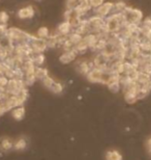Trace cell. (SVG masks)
<instances>
[{
    "label": "cell",
    "instance_id": "obj_1",
    "mask_svg": "<svg viewBox=\"0 0 151 160\" xmlns=\"http://www.w3.org/2000/svg\"><path fill=\"white\" fill-rule=\"evenodd\" d=\"M87 24L89 27V32L90 33H98L101 31L105 30V18L101 16L94 15L87 19Z\"/></svg>",
    "mask_w": 151,
    "mask_h": 160
},
{
    "label": "cell",
    "instance_id": "obj_2",
    "mask_svg": "<svg viewBox=\"0 0 151 160\" xmlns=\"http://www.w3.org/2000/svg\"><path fill=\"white\" fill-rule=\"evenodd\" d=\"M123 15L126 22H130V23H137L140 24L143 20V12L138 8H134L131 6H126L123 11Z\"/></svg>",
    "mask_w": 151,
    "mask_h": 160
},
{
    "label": "cell",
    "instance_id": "obj_3",
    "mask_svg": "<svg viewBox=\"0 0 151 160\" xmlns=\"http://www.w3.org/2000/svg\"><path fill=\"white\" fill-rule=\"evenodd\" d=\"M113 8L114 2H104L98 8H94L95 15L101 16L102 18H107L108 16L111 15V12H113Z\"/></svg>",
    "mask_w": 151,
    "mask_h": 160
},
{
    "label": "cell",
    "instance_id": "obj_4",
    "mask_svg": "<svg viewBox=\"0 0 151 160\" xmlns=\"http://www.w3.org/2000/svg\"><path fill=\"white\" fill-rule=\"evenodd\" d=\"M92 62L94 63L95 68H99V69L104 70V69H107L109 67V62H110V59H109V57H107L101 52H97Z\"/></svg>",
    "mask_w": 151,
    "mask_h": 160
},
{
    "label": "cell",
    "instance_id": "obj_5",
    "mask_svg": "<svg viewBox=\"0 0 151 160\" xmlns=\"http://www.w3.org/2000/svg\"><path fill=\"white\" fill-rule=\"evenodd\" d=\"M101 77H102V69L99 68H92L88 74L86 75V78L89 82L91 83H101Z\"/></svg>",
    "mask_w": 151,
    "mask_h": 160
},
{
    "label": "cell",
    "instance_id": "obj_6",
    "mask_svg": "<svg viewBox=\"0 0 151 160\" xmlns=\"http://www.w3.org/2000/svg\"><path fill=\"white\" fill-rule=\"evenodd\" d=\"M35 15V9L32 5H27L25 8H22L18 11L17 16L21 20H27V19L33 18Z\"/></svg>",
    "mask_w": 151,
    "mask_h": 160
},
{
    "label": "cell",
    "instance_id": "obj_7",
    "mask_svg": "<svg viewBox=\"0 0 151 160\" xmlns=\"http://www.w3.org/2000/svg\"><path fill=\"white\" fill-rule=\"evenodd\" d=\"M78 54L73 49L68 50V51H64V52L61 54L59 57V62L63 65H67V63H70L73 62H75Z\"/></svg>",
    "mask_w": 151,
    "mask_h": 160
},
{
    "label": "cell",
    "instance_id": "obj_8",
    "mask_svg": "<svg viewBox=\"0 0 151 160\" xmlns=\"http://www.w3.org/2000/svg\"><path fill=\"white\" fill-rule=\"evenodd\" d=\"M92 68H94V63L93 62H87V60H80L77 65V70L80 74L82 75H87L88 72L90 71Z\"/></svg>",
    "mask_w": 151,
    "mask_h": 160
},
{
    "label": "cell",
    "instance_id": "obj_9",
    "mask_svg": "<svg viewBox=\"0 0 151 160\" xmlns=\"http://www.w3.org/2000/svg\"><path fill=\"white\" fill-rule=\"evenodd\" d=\"M72 31H73V26H72V24H70V22L64 20L58 25L56 32H58L61 36H68Z\"/></svg>",
    "mask_w": 151,
    "mask_h": 160
},
{
    "label": "cell",
    "instance_id": "obj_10",
    "mask_svg": "<svg viewBox=\"0 0 151 160\" xmlns=\"http://www.w3.org/2000/svg\"><path fill=\"white\" fill-rule=\"evenodd\" d=\"M140 28L142 37H146L148 34L149 30L151 29V16H148L144 20H142V22L140 23Z\"/></svg>",
    "mask_w": 151,
    "mask_h": 160
},
{
    "label": "cell",
    "instance_id": "obj_11",
    "mask_svg": "<svg viewBox=\"0 0 151 160\" xmlns=\"http://www.w3.org/2000/svg\"><path fill=\"white\" fill-rule=\"evenodd\" d=\"M12 116L14 118L15 120L17 121H21L23 118L25 117V108L22 106H18V107H15L12 109Z\"/></svg>",
    "mask_w": 151,
    "mask_h": 160
},
{
    "label": "cell",
    "instance_id": "obj_12",
    "mask_svg": "<svg viewBox=\"0 0 151 160\" xmlns=\"http://www.w3.org/2000/svg\"><path fill=\"white\" fill-rule=\"evenodd\" d=\"M57 39H58V33L55 32L54 34H50L49 37L47 38L46 40V44L48 48H55L56 46H58V42H57Z\"/></svg>",
    "mask_w": 151,
    "mask_h": 160
},
{
    "label": "cell",
    "instance_id": "obj_13",
    "mask_svg": "<svg viewBox=\"0 0 151 160\" xmlns=\"http://www.w3.org/2000/svg\"><path fill=\"white\" fill-rule=\"evenodd\" d=\"M88 49H89L88 45L86 44V42L84 40H82L81 42H80V43H78L77 45L73 46V50L76 51L78 55H79V54H84Z\"/></svg>",
    "mask_w": 151,
    "mask_h": 160
},
{
    "label": "cell",
    "instance_id": "obj_14",
    "mask_svg": "<svg viewBox=\"0 0 151 160\" xmlns=\"http://www.w3.org/2000/svg\"><path fill=\"white\" fill-rule=\"evenodd\" d=\"M14 148V142L9 138H2L0 140V150L3 152L9 151L11 149Z\"/></svg>",
    "mask_w": 151,
    "mask_h": 160
},
{
    "label": "cell",
    "instance_id": "obj_15",
    "mask_svg": "<svg viewBox=\"0 0 151 160\" xmlns=\"http://www.w3.org/2000/svg\"><path fill=\"white\" fill-rule=\"evenodd\" d=\"M31 59L35 65V67H41L45 63L46 57H45L44 53H36V54H33V55H32Z\"/></svg>",
    "mask_w": 151,
    "mask_h": 160
},
{
    "label": "cell",
    "instance_id": "obj_16",
    "mask_svg": "<svg viewBox=\"0 0 151 160\" xmlns=\"http://www.w3.org/2000/svg\"><path fill=\"white\" fill-rule=\"evenodd\" d=\"M67 38H68V41L73 45V46L77 45L78 43H80V42L83 40V36H82V34L76 32V31H73V30L68 34V36H67Z\"/></svg>",
    "mask_w": 151,
    "mask_h": 160
},
{
    "label": "cell",
    "instance_id": "obj_17",
    "mask_svg": "<svg viewBox=\"0 0 151 160\" xmlns=\"http://www.w3.org/2000/svg\"><path fill=\"white\" fill-rule=\"evenodd\" d=\"M35 77L38 80H43L44 78H46L48 75H49V72H48L47 69L43 68V67H36L35 68Z\"/></svg>",
    "mask_w": 151,
    "mask_h": 160
},
{
    "label": "cell",
    "instance_id": "obj_18",
    "mask_svg": "<svg viewBox=\"0 0 151 160\" xmlns=\"http://www.w3.org/2000/svg\"><path fill=\"white\" fill-rule=\"evenodd\" d=\"M107 86H108L109 91H110L111 92H114V94H116V92H118L122 88L119 80H114V81L109 82L107 84Z\"/></svg>",
    "mask_w": 151,
    "mask_h": 160
},
{
    "label": "cell",
    "instance_id": "obj_19",
    "mask_svg": "<svg viewBox=\"0 0 151 160\" xmlns=\"http://www.w3.org/2000/svg\"><path fill=\"white\" fill-rule=\"evenodd\" d=\"M106 160H122V155L116 150H111L106 154Z\"/></svg>",
    "mask_w": 151,
    "mask_h": 160
},
{
    "label": "cell",
    "instance_id": "obj_20",
    "mask_svg": "<svg viewBox=\"0 0 151 160\" xmlns=\"http://www.w3.org/2000/svg\"><path fill=\"white\" fill-rule=\"evenodd\" d=\"M49 36H50V30H49V28H48V27L43 26V27L38 28V30L36 32V37L37 38L43 39V40H46Z\"/></svg>",
    "mask_w": 151,
    "mask_h": 160
},
{
    "label": "cell",
    "instance_id": "obj_21",
    "mask_svg": "<svg viewBox=\"0 0 151 160\" xmlns=\"http://www.w3.org/2000/svg\"><path fill=\"white\" fill-rule=\"evenodd\" d=\"M26 147H27V142L24 138L18 139L17 142L14 143V148L17 150V151H22V150L26 149Z\"/></svg>",
    "mask_w": 151,
    "mask_h": 160
},
{
    "label": "cell",
    "instance_id": "obj_22",
    "mask_svg": "<svg viewBox=\"0 0 151 160\" xmlns=\"http://www.w3.org/2000/svg\"><path fill=\"white\" fill-rule=\"evenodd\" d=\"M126 4L123 1H117L114 2V8H113V12H123V11L126 8Z\"/></svg>",
    "mask_w": 151,
    "mask_h": 160
},
{
    "label": "cell",
    "instance_id": "obj_23",
    "mask_svg": "<svg viewBox=\"0 0 151 160\" xmlns=\"http://www.w3.org/2000/svg\"><path fill=\"white\" fill-rule=\"evenodd\" d=\"M81 4V0H66V9H73L75 11L79 5Z\"/></svg>",
    "mask_w": 151,
    "mask_h": 160
},
{
    "label": "cell",
    "instance_id": "obj_24",
    "mask_svg": "<svg viewBox=\"0 0 151 160\" xmlns=\"http://www.w3.org/2000/svg\"><path fill=\"white\" fill-rule=\"evenodd\" d=\"M50 91L52 92H54V94H57V95L61 94L62 91H63V85L61 84L60 82L55 81V82H54V84L52 85V88H51Z\"/></svg>",
    "mask_w": 151,
    "mask_h": 160
},
{
    "label": "cell",
    "instance_id": "obj_25",
    "mask_svg": "<svg viewBox=\"0 0 151 160\" xmlns=\"http://www.w3.org/2000/svg\"><path fill=\"white\" fill-rule=\"evenodd\" d=\"M41 82H43V84H44L45 88H48L50 91L51 88H52V85L54 84V82H55V80H54L52 77H50V76L48 75L46 78H44L43 80H41Z\"/></svg>",
    "mask_w": 151,
    "mask_h": 160
},
{
    "label": "cell",
    "instance_id": "obj_26",
    "mask_svg": "<svg viewBox=\"0 0 151 160\" xmlns=\"http://www.w3.org/2000/svg\"><path fill=\"white\" fill-rule=\"evenodd\" d=\"M8 14L6 12H0V24H6L8 21Z\"/></svg>",
    "mask_w": 151,
    "mask_h": 160
},
{
    "label": "cell",
    "instance_id": "obj_27",
    "mask_svg": "<svg viewBox=\"0 0 151 160\" xmlns=\"http://www.w3.org/2000/svg\"><path fill=\"white\" fill-rule=\"evenodd\" d=\"M105 2V0H89V4L92 8H98L99 5H101Z\"/></svg>",
    "mask_w": 151,
    "mask_h": 160
},
{
    "label": "cell",
    "instance_id": "obj_28",
    "mask_svg": "<svg viewBox=\"0 0 151 160\" xmlns=\"http://www.w3.org/2000/svg\"><path fill=\"white\" fill-rule=\"evenodd\" d=\"M7 82H8V78L5 75H0V88H5L6 85H7Z\"/></svg>",
    "mask_w": 151,
    "mask_h": 160
},
{
    "label": "cell",
    "instance_id": "obj_29",
    "mask_svg": "<svg viewBox=\"0 0 151 160\" xmlns=\"http://www.w3.org/2000/svg\"><path fill=\"white\" fill-rule=\"evenodd\" d=\"M146 148H147V151H148L149 154L151 155V137L146 142Z\"/></svg>",
    "mask_w": 151,
    "mask_h": 160
},
{
    "label": "cell",
    "instance_id": "obj_30",
    "mask_svg": "<svg viewBox=\"0 0 151 160\" xmlns=\"http://www.w3.org/2000/svg\"><path fill=\"white\" fill-rule=\"evenodd\" d=\"M146 38H148V39H150L151 40V29L149 30V32H148V34L146 36Z\"/></svg>",
    "mask_w": 151,
    "mask_h": 160
},
{
    "label": "cell",
    "instance_id": "obj_31",
    "mask_svg": "<svg viewBox=\"0 0 151 160\" xmlns=\"http://www.w3.org/2000/svg\"><path fill=\"white\" fill-rule=\"evenodd\" d=\"M35 1H40V0H35Z\"/></svg>",
    "mask_w": 151,
    "mask_h": 160
},
{
    "label": "cell",
    "instance_id": "obj_32",
    "mask_svg": "<svg viewBox=\"0 0 151 160\" xmlns=\"http://www.w3.org/2000/svg\"><path fill=\"white\" fill-rule=\"evenodd\" d=\"M150 82H151V80H150Z\"/></svg>",
    "mask_w": 151,
    "mask_h": 160
}]
</instances>
